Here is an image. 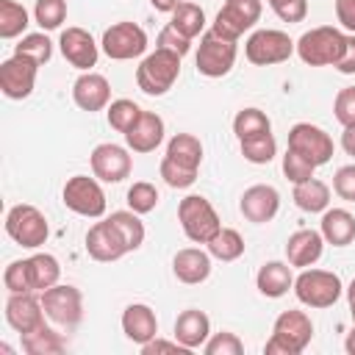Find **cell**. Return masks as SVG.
<instances>
[{
	"instance_id": "cell-1",
	"label": "cell",
	"mask_w": 355,
	"mask_h": 355,
	"mask_svg": "<svg viewBox=\"0 0 355 355\" xmlns=\"http://www.w3.org/2000/svg\"><path fill=\"white\" fill-rule=\"evenodd\" d=\"M313 338V322L305 311H283L266 341V355H300Z\"/></svg>"
},
{
	"instance_id": "cell-2",
	"label": "cell",
	"mask_w": 355,
	"mask_h": 355,
	"mask_svg": "<svg viewBox=\"0 0 355 355\" xmlns=\"http://www.w3.org/2000/svg\"><path fill=\"white\" fill-rule=\"evenodd\" d=\"M178 75H180V55L164 47H155L153 53H147L136 67V83L150 97L166 94L175 86Z\"/></svg>"
},
{
	"instance_id": "cell-3",
	"label": "cell",
	"mask_w": 355,
	"mask_h": 355,
	"mask_svg": "<svg viewBox=\"0 0 355 355\" xmlns=\"http://www.w3.org/2000/svg\"><path fill=\"white\" fill-rule=\"evenodd\" d=\"M347 44V33L333 25H319L297 39V55L308 67H336Z\"/></svg>"
},
{
	"instance_id": "cell-4",
	"label": "cell",
	"mask_w": 355,
	"mask_h": 355,
	"mask_svg": "<svg viewBox=\"0 0 355 355\" xmlns=\"http://www.w3.org/2000/svg\"><path fill=\"white\" fill-rule=\"evenodd\" d=\"M178 219H180V227H183L186 239L194 241V244H208L222 230V222H219L214 205L200 194H189V197L180 200Z\"/></svg>"
},
{
	"instance_id": "cell-5",
	"label": "cell",
	"mask_w": 355,
	"mask_h": 355,
	"mask_svg": "<svg viewBox=\"0 0 355 355\" xmlns=\"http://www.w3.org/2000/svg\"><path fill=\"white\" fill-rule=\"evenodd\" d=\"M341 291H344L341 277L336 272H327V269H311L308 266L294 277V294L308 308H330L341 297Z\"/></svg>"
},
{
	"instance_id": "cell-6",
	"label": "cell",
	"mask_w": 355,
	"mask_h": 355,
	"mask_svg": "<svg viewBox=\"0 0 355 355\" xmlns=\"http://www.w3.org/2000/svg\"><path fill=\"white\" fill-rule=\"evenodd\" d=\"M197 72L205 78H222L233 69L236 64V39L222 36L219 31L208 28L200 36V47H197Z\"/></svg>"
},
{
	"instance_id": "cell-7",
	"label": "cell",
	"mask_w": 355,
	"mask_h": 355,
	"mask_svg": "<svg viewBox=\"0 0 355 355\" xmlns=\"http://www.w3.org/2000/svg\"><path fill=\"white\" fill-rule=\"evenodd\" d=\"M6 233L8 239H14L19 247H28V250H36L47 241L50 236V227H47V219L44 214L31 205V202H19L14 208H8L6 214Z\"/></svg>"
},
{
	"instance_id": "cell-8",
	"label": "cell",
	"mask_w": 355,
	"mask_h": 355,
	"mask_svg": "<svg viewBox=\"0 0 355 355\" xmlns=\"http://www.w3.org/2000/svg\"><path fill=\"white\" fill-rule=\"evenodd\" d=\"M294 50H297V42H291L288 33L275 31V28H261V31L250 33V39L244 42V55L255 67L283 64L291 58Z\"/></svg>"
},
{
	"instance_id": "cell-9",
	"label": "cell",
	"mask_w": 355,
	"mask_h": 355,
	"mask_svg": "<svg viewBox=\"0 0 355 355\" xmlns=\"http://www.w3.org/2000/svg\"><path fill=\"white\" fill-rule=\"evenodd\" d=\"M39 297H42V308H44V313L53 324H58L64 330H72V327L80 324V319H83V294H80V288H75L69 283H64V286L55 283V286L44 288Z\"/></svg>"
},
{
	"instance_id": "cell-10",
	"label": "cell",
	"mask_w": 355,
	"mask_h": 355,
	"mask_svg": "<svg viewBox=\"0 0 355 355\" xmlns=\"http://www.w3.org/2000/svg\"><path fill=\"white\" fill-rule=\"evenodd\" d=\"M61 200H64V205H67L72 214H78V216L100 219V216L105 214V191H103V186L97 183V178H89V175H72V178L64 183Z\"/></svg>"
},
{
	"instance_id": "cell-11",
	"label": "cell",
	"mask_w": 355,
	"mask_h": 355,
	"mask_svg": "<svg viewBox=\"0 0 355 355\" xmlns=\"http://www.w3.org/2000/svg\"><path fill=\"white\" fill-rule=\"evenodd\" d=\"M100 47L114 61H130V58L144 55V50H147V33L136 22H116V25H111L103 33Z\"/></svg>"
},
{
	"instance_id": "cell-12",
	"label": "cell",
	"mask_w": 355,
	"mask_h": 355,
	"mask_svg": "<svg viewBox=\"0 0 355 355\" xmlns=\"http://www.w3.org/2000/svg\"><path fill=\"white\" fill-rule=\"evenodd\" d=\"M288 150H294L297 155H302L313 166H322V164H327L333 158V139L319 125L297 122L288 130Z\"/></svg>"
},
{
	"instance_id": "cell-13",
	"label": "cell",
	"mask_w": 355,
	"mask_h": 355,
	"mask_svg": "<svg viewBox=\"0 0 355 355\" xmlns=\"http://www.w3.org/2000/svg\"><path fill=\"white\" fill-rule=\"evenodd\" d=\"M261 11H263V0H225L211 28L239 42V36L247 33L261 19Z\"/></svg>"
},
{
	"instance_id": "cell-14",
	"label": "cell",
	"mask_w": 355,
	"mask_h": 355,
	"mask_svg": "<svg viewBox=\"0 0 355 355\" xmlns=\"http://www.w3.org/2000/svg\"><path fill=\"white\" fill-rule=\"evenodd\" d=\"M89 164H92V175L103 183H122L133 169V158L128 147L114 144V141L97 144L89 155Z\"/></svg>"
},
{
	"instance_id": "cell-15",
	"label": "cell",
	"mask_w": 355,
	"mask_h": 355,
	"mask_svg": "<svg viewBox=\"0 0 355 355\" xmlns=\"http://www.w3.org/2000/svg\"><path fill=\"white\" fill-rule=\"evenodd\" d=\"M39 64L25 55H11L0 64V92L8 100H25L33 94Z\"/></svg>"
},
{
	"instance_id": "cell-16",
	"label": "cell",
	"mask_w": 355,
	"mask_h": 355,
	"mask_svg": "<svg viewBox=\"0 0 355 355\" xmlns=\"http://www.w3.org/2000/svg\"><path fill=\"white\" fill-rule=\"evenodd\" d=\"M44 308H42V297H36V291H22V294H11L6 300V322L11 324V330H17L19 336L33 333L36 327L44 324Z\"/></svg>"
},
{
	"instance_id": "cell-17",
	"label": "cell",
	"mask_w": 355,
	"mask_h": 355,
	"mask_svg": "<svg viewBox=\"0 0 355 355\" xmlns=\"http://www.w3.org/2000/svg\"><path fill=\"white\" fill-rule=\"evenodd\" d=\"M239 211L244 214L247 222H255V225H266L277 216L280 211V194L275 186L269 183H255L250 186L244 194H241V202H239Z\"/></svg>"
},
{
	"instance_id": "cell-18",
	"label": "cell",
	"mask_w": 355,
	"mask_h": 355,
	"mask_svg": "<svg viewBox=\"0 0 355 355\" xmlns=\"http://www.w3.org/2000/svg\"><path fill=\"white\" fill-rule=\"evenodd\" d=\"M58 47H61V55L75 69H80V72H89L97 64V55H100V44L83 28H67V31H61Z\"/></svg>"
},
{
	"instance_id": "cell-19",
	"label": "cell",
	"mask_w": 355,
	"mask_h": 355,
	"mask_svg": "<svg viewBox=\"0 0 355 355\" xmlns=\"http://www.w3.org/2000/svg\"><path fill=\"white\" fill-rule=\"evenodd\" d=\"M72 100L80 111H89V114L103 111L111 103V83L100 72H92V69L80 72L78 80L72 83Z\"/></svg>"
},
{
	"instance_id": "cell-20",
	"label": "cell",
	"mask_w": 355,
	"mask_h": 355,
	"mask_svg": "<svg viewBox=\"0 0 355 355\" xmlns=\"http://www.w3.org/2000/svg\"><path fill=\"white\" fill-rule=\"evenodd\" d=\"M86 252H89V258H94L100 263H111V261H119L128 252V247H125L122 236L116 233V227L108 219H103V222H94L89 227V233H86Z\"/></svg>"
},
{
	"instance_id": "cell-21",
	"label": "cell",
	"mask_w": 355,
	"mask_h": 355,
	"mask_svg": "<svg viewBox=\"0 0 355 355\" xmlns=\"http://www.w3.org/2000/svg\"><path fill=\"white\" fill-rule=\"evenodd\" d=\"M322 250H324V236L319 230H311V227L294 230L288 236V241H286V258L297 269L313 266L322 258Z\"/></svg>"
},
{
	"instance_id": "cell-22",
	"label": "cell",
	"mask_w": 355,
	"mask_h": 355,
	"mask_svg": "<svg viewBox=\"0 0 355 355\" xmlns=\"http://www.w3.org/2000/svg\"><path fill=\"white\" fill-rule=\"evenodd\" d=\"M172 272L180 283L197 286V283L208 280V275H211V252H205L200 247H183L172 258Z\"/></svg>"
},
{
	"instance_id": "cell-23",
	"label": "cell",
	"mask_w": 355,
	"mask_h": 355,
	"mask_svg": "<svg viewBox=\"0 0 355 355\" xmlns=\"http://www.w3.org/2000/svg\"><path fill=\"white\" fill-rule=\"evenodd\" d=\"M122 333H125L133 344L144 347L147 341H153V338L158 336V319H155V311H153L150 305H144V302H133V305H128V308L122 311Z\"/></svg>"
},
{
	"instance_id": "cell-24",
	"label": "cell",
	"mask_w": 355,
	"mask_h": 355,
	"mask_svg": "<svg viewBox=\"0 0 355 355\" xmlns=\"http://www.w3.org/2000/svg\"><path fill=\"white\" fill-rule=\"evenodd\" d=\"M164 141V119L155 111H141L136 125L125 133V144L133 153H153Z\"/></svg>"
},
{
	"instance_id": "cell-25",
	"label": "cell",
	"mask_w": 355,
	"mask_h": 355,
	"mask_svg": "<svg viewBox=\"0 0 355 355\" xmlns=\"http://www.w3.org/2000/svg\"><path fill=\"white\" fill-rule=\"evenodd\" d=\"M208 336H211V319L202 311L189 308L175 319V338L186 349H200L208 341Z\"/></svg>"
},
{
	"instance_id": "cell-26",
	"label": "cell",
	"mask_w": 355,
	"mask_h": 355,
	"mask_svg": "<svg viewBox=\"0 0 355 355\" xmlns=\"http://www.w3.org/2000/svg\"><path fill=\"white\" fill-rule=\"evenodd\" d=\"M319 233L333 247H347L355 241V216L347 208H327L322 211Z\"/></svg>"
},
{
	"instance_id": "cell-27",
	"label": "cell",
	"mask_w": 355,
	"mask_h": 355,
	"mask_svg": "<svg viewBox=\"0 0 355 355\" xmlns=\"http://www.w3.org/2000/svg\"><path fill=\"white\" fill-rule=\"evenodd\" d=\"M255 286L263 297L269 300H277L283 297L288 288H294V275H291V263H283V261H266L258 275H255Z\"/></svg>"
},
{
	"instance_id": "cell-28",
	"label": "cell",
	"mask_w": 355,
	"mask_h": 355,
	"mask_svg": "<svg viewBox=\"0 0 355 355\" xmlns=\"http://www.w3.org/2000/svg\"><path fill=\"white\" fill-rule=\"evenodd\" d=\"M291 200L300 211L305 214H322L327 211L330 205V186L322 183L319 178H308L302 183H294V191H291Z\"/></svg>"
},
{
	"instance_id": "cell-29",
	"label": "cell",
	"mask_w": 355,
	"mask_h": 355,
	"mask_svg": "<svg viewBox=\"0 0 355 355\" xmlns=\"http://www.w3.org/2000/svg\"><path fill=\"white\" fill-rule=\"evenodd\" d=\"M166 158H172L175 164L197 172L200 164H202V141L191 133H175L166 144Z\"/></svg>"
},
{
	"instance_id": "cell-30",
	"label": "cell",
	"mask_w": 355,
	"mask_h": 355,
	"mask_svg": "<svg viewBox=\"0 0 355 355\" xmlns=\"http://www.w3.org/2000/svg\"><path fill=\"white\" fill-rule=\"evenodd\" d=\"M28 275H31V288L42 294L44 288H50V286L58 283V277H61V263H58V258L50 255V252H36V255L28 258Z\"/></svg>"
},
{
	"instance_id": "cell-31",
	"label": "cell",
	"mask_w": 355,
	"mask_h": 355,
	"mask_svg": "<svg viewBox=\"0 0 355 355\" xmlns=\"http://www.w3.org/2000/svg\"><path fill=\"white\" fill-rule=\"evenodd\" d=\"M19 338H22V349H25L28 355H61V352L67 349L64 336L55 333V330H50L47 324H42V327H36L33 333H25V336H19Z\"/></svg>"
},
{
	"instance_id": "cell-32",
	"label": "cell",
	"mask_w": 355,
	"mask_h": 355,
	"mask_svg": "<svg viewBox=\"0 0 355 355\" xmlns=\"http://www.w3.org/2000/svg\"><path fill=\"white\" fill-rule=\"evenodd\" d=\"M169 25H172L178 33H183L186 39H194V36L205 33V11H202L197 3H186V0H183V3L172 11Z\"/></svg>"
},
{
	"instance_id": "cell-33",
	"label": "cell",
	"mask_w": 355,
	"mask_h": 355,
	"mask_svg": "<svg viewBox=\"0 0 355 355\" xmlns=\"http://www.w3.org/2000/svg\"><path fill=\"white\" fill-rule=\"evenodd\" d=\"M108 222H111V225L116 227V233L122 236L128 252H133V250H139V247L144 244V222L139 219L136 211H114V214L108 216Z\"/></svg>"
},
{
	"instance_id": "cell-34",
	"label": "cell",
	"mask_w": 355,
	"mask_h": 355,
	"mask_svg": "<svg viewBox=\"0 0 355 355\" xmlns=\"http://www.w3.org/2000/svg\"><path fill=\"white\" fill-rule=\"evenodd\" d=\"M208 252H211V258L230 263V261H236V258L244 255V239H241L239 230L222 227V230L208 241Z\"/></svg>"
},
{
	"instance_id": "cell-35",
	"label": "cell",
	"mask_w": 355,
	"mask_h": 355,
	"mask_svg": "<svg viewBox=\"0 0 355 355\" xmlns=\"http://www.w3.org/2000/svg\"><path fill=\"white\" fill-rule=\"evenodd\" d=\"M272 130V122L269 116L261 111V108H241L236 116H233V133L236 139H250V136H261V133H269Z\"/></svg>"
},
{
	"instance_id": "cell-36",
	"label": "cell",
	"mask_w": 355,
	"mask_h": 355,
	"mask_svg": "<svg viewBox=\"0 0 355 355\" xmlns=\"http://www.w3.org/2000/svg\"><path fill=\"white\" fill-rule=\"evenodd\" d=\"M239 147H241L244 161H250V164H269V161L277 155V141H275L272 130H269V133H261V136L241 139Z\"/></svg>"
},
{
	"instance_id": "cell-37",
	"label": "cell",
	"mask_w": 355,
	"mask_h": 355,
	"mask_svg": "<svg viewBox=\"0 0 355 355\" xmlns=\"http://www.w3.org/2000/svg\"><path fill=\"white\" fill-rule=\"evenodd\" d=\"M28 28V11L17 0H0V36L17 39Z\"/></svg>"
},
{
	"instance_id": "cell-38",
	"label": "cell",
	"mask_w": 355,
	"mask_h": 355,
	"mask_svg": "<svg viewBox=\"0 0 355 355\" xmlns=\"http://www.w3.org/2000/svg\"><path fill=\"white\" fill-rule=\"evenodd\" d=\"M139 116H141V108H139L133 100H128V97L111 100L108 108H105V119H108V125H111L114 130H119V133H128V130L136 125Z\"/></svg>"
},
{
	"instance_id": "cell-39",
	"label": "cell",
	"mask_w": 355,
	"mask_h": 355,
	"mask_svg": "<svg viewBox=\"0 0 355 355\" xmlns=\"http://www.w3.org/2000/svg\"><path fill=\"white\" fill-rule=\"evenodd\" d=\"M14 55H25V58H31V61H36L42 67V64H47L53 58V42L47 39V33H28L17 44Z\"/></svg>"
},
{
	"instance_id": "cell-40",
	"label": "cell",
	"mask_w": 355,
	"mask_h": 355,
	"mask_svg": "<svg viewBox=\"0 0 355 355\" xmlns=\"http://www.w3.org/2000/svg\"><path fill=\"white\" fill-rule=\"evenodd\" d=\"M33 19L42 31H55L67 19V0H36Z\"/></svg>"
},
{
	"instance_id": "cell-41",
	"label": "cell",
	"mask_w": 355,
	"mask_h": 355,
	"mask_svg": "<svg viewBox=\"0 0 355 355\" xmlns=\"http://www.w3.org/2000/svg\"><path fill=\"white\" fill-rule=\"evenodd\" d=\"M158 205V189L147 180H136L130 189H128V208L136 211L139 216L141 214H150L153 208Z\"/></svg>"
},
{
	"instance_id": "cell-42",
	"label": "cell",
	"mask_w": 355,
	"mask_h": 355,
	"mask_svg": "<svg viewBox=\"0 0 355 355\" xmlns=\"http://www.w3.org/2000/svg\"><path fill=\"white\" fill-rule=\"evenodd\" d=\"M202 349H205V355H241L244 352V344H241V338L236 333L222 330V333L208 336V341L202 344Z\"/></svg>"
},
{
	"instance_id": "cell-43",
	"label": "cell",
	"mask_w": 355,
	"mask_h": 355,
	"mask_svg": "<svg viewBox=\"0 0 355 355\" xmlns=\"http://www.w3.org/2000/svg\"><path fill=\"white\" fill-rule=\"evenodd\" d=\"M161 178H164V183L166 186H172V189H189L194 180H197V172L194 169H186V166H180V164H175L172 158H161Z\"/></svg>"
},
{
	"instance_id": "cell-44",
	"label": "cell",
	"mask_w": 355,
	"mask_h": 355,
	"mask_svg": "<svg viewBox=\"0 0 355 355\" xmlns=\"http://www.w3.org/2000/svg\"><path fill=\"white\" fill-rule=\"evenodd\" d=\"M3 283L8 288V294H22V291H33L31 288V275H28V258L22 261H11L3 272Z\"/></svg>"
},
{
	"instance_id": "cell-45",
	"label": "cell",
	"mask_w": 355,
	"mask_h": 355,
	"mask_svg": "<svg viewBox=\"0 0 355 355\" xmlns=\"http://www.w3.org/2000/svg\"><path fill=\"white\" fill-rule=\"evenodd\" d=\"M313 172H316V166H313L311 161H305V158L297 155L294 150H286V155H283V175H286L291 183L308 180V178H313Z\"/></svg>"
},
{
	"instance_id": "cell-46",
	"label": "cell",
	"mask_w": 355,
	"mask_h": 355,
	"mask_svg": "<svg viewBox=\"0 0 355 355\" xmlns=\"http://www.w3.org/2000/svg\"><path fill=\"white\" fill-rule=\"evenodd\" d=\"M333 111H336V119H338L344 128L355 125V86H344V89L336 94Z\"/></svg>"
},
{
	"instance_id": "cell-47",
	"label": "cell",
	"mask_w": 355,
	"mask_h": 355,
	"mask_svg": "<svg viewBox=\"0 0 355 355\" xmlns=\"http://www.w3.org/2000/svg\"><path fill=\"white\" fill-rule=\"evenodd\" d=\"M269 6L283 22H302L308 17V0H269Z\"/></svg>"
},
{
	"instance_id": "cell-48",
	"label": "cell",
	"mask_w": 355,
	"mask_h": 355,
	"mask_svg": "<svg viewBox=\"0 0 355 355\" xmlns=\"http://www.w3.org/2000/svg\"><path fill=\"white\" fill-rule=\"evenodd\" d=\"M333 191L347 200V202H355V164H347V166H338L336 175H333Z\"/></svg>"
},
{
	"instance_id": "cell-49",
	"label": "cell",
	"mask_w": 355,
	"mask_h": 355,
	"mask_svg": "<svg viewBox=\"0 0 355 355\" xmlns=\"http://www.w3.org/2000/svg\"><path fill=\"white\" fill-rule=\"evenodd\" d=\"M155 47H164V50H172V53H178L180 58L191 50V39H186L183 33H178L172 25H166L161 33H158V39H155Z\"/></svg>"
},
{
	"instance_id": "cell-50",
	"label": "cell",
	"mask_w": 355,
	"mask_h": 355,
	"mask_svg": "<svg viewBox=\"0 0 355 355\" xmlns=\"http://www.w3.org/2000/svg\"><path fill=\"white\" fill-rule=\"evenodd\" d=\"M141 352H144V355H155V352H178V355H186V352H191V349H186L178 338H175V341H164V338L155 336L153 341H147V344L141 347Z\"/></svg>"
},
{
	"instance_id": "cell-51",
	"label": "cell",
	"mask_w": 355,
	"mask_h": 355,
	"mask_svg": "<svg viewBox=\"0 0 355 355\" xmlns=\"http://www.w3.org/2000/svg\"><path fill=\"white\" fill-rule=\"evenodd\" d=\"M336 69H338L341 75H355V33L347 36V44H344L341 58L336 61Z\"/></svg>"
},
{
	"instance_id": "cell-52",
	"label": "cell",
	"mask_w": 355,
	"mask_h": 355,
	"mask_svg": "<svg viewBox=\"0 0 355 355\" xmlns=\"http://www.w3.org/2000/svg\"><path fill=\"white\" fill-rule=\"evenodd\" d=\"M336 19L355 33V0H336Z\"/></svg>"
},
{
	"instance_id": "cell-53",
	"label": "cell",
	"mask_w": 355,
	"mask_h": 355,
	"mask_svg": "<svg viewBox=\"0 0 355 355\" xmlns=\"http://www.w3.org/2000/svg\"><path fill=\"white\" fill-rule=\"evenodd\" d=\"M341 147H344V153H347V155H352V158H355V125L344 128V133H341Z\"/></svg>"
},
{
	"instance_id": "cell-54",
	"label": "cell",
	"mask_w": 355,
	"mask_h": 355,
	"mask_svg": "<svg viewBox=\"0 0 355 355\" xmlns=\"http://www.w3.org/2000/svg\"><path fill=\"white\" fill-rule=\"evenodd\" d=\"M180 3H183V0H150V6H153L155 11H164V14H172Z\"/></svg>"
},
{
	"instance_id": "cell-55",
	"label": "cell",
	"mask_w": 355,
	"mask_h": 355,
	"mask_svg": "<svg viewBox=\"0 0 355 355\" xmlns=\"http://www.w3.org/2000/svg\"><path fill=\"white\" fill-rule=\"evenodd\" d=\"M344 349H347L349 355H355V324H352V330H349L347 338H344Z\"/></svg>"
},
{
	"instance_id": "cell-56",
	"label": "cell",
	"mask_w": 355,
	"mask_h": 355,
	"mask_svg": "<svg viewBox=\"0 0 355 355\" xmlns=\"http://www.w3.org/2000/svg\"><path fill=\"white\" fill-rule=\"evenodd\" d=\"M347 300H349V302H355V277H352V283L347 286Z\"/></svg>"
},
{
	"instance_id": "cell-57",
	"label": "cell",
	"mask_w": 355,
	"mask_h": 355,
	"mask_svg": "<svg viewBox=\"0 0 355 355\" xmlns=\"http://www.w3.org/2000/svg\"><path fill=\"white\" fill-rule=\"evenodd\" d=\"M349 313H352V324H355V302H349Z\"/></svg>"
},
{
	"instance_id": "cell-58",
	"label": "cell",
	"mask_w": 355,
	"mask_h": 355,
	"mask_svg": "<svg viewBox=\"0 0 355 355\" xmlns=\"http://www.w3.org/2000/svg\"><path fill=\"white\" fill-rule=\"evenodd\" d=\"M266 3H269V0H266Z\"/></svg>"
}]
</instances>
